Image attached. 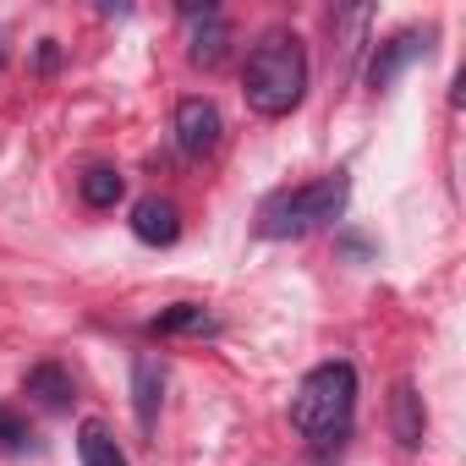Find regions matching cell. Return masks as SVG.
Wrapping results in <instances>:
<instances>
[{
	"label": "cell",
	"mask_w": 466,
	"mask_h": 466,
	"mask_svg": "<svg viewBox=\"0 0 466 466\" xmlns=\"http://www.w3.org/2000/svg\"><path fill=\"white\" fill-rule=\"evenodd\" d=\"M121 198H127V176L121 170H110V165L83 170V203L88 208H116Z\"/></svg>",
	"instance_id": "obj_12"
},
{
	"label": "cell",
	"mask_w": 466,
	"mask_h": 466,
	"mask_svg": "<svg viewBox=\"0 0 466 466\" xmlns=\"http://www.w3.org/2000/svg\"><path fill=\"white\" fill-rule=\"evenodd\" d=\"M428 39H433L428 28H400L395 39H384V45L373 50V61H368V83H373V88H390L417 56H428Z\"/></svg>",
	"instance_id": "obj_5"
},
{
	"label": "cell",
	"mask_w": 466,
	"mask_h": 466,
	"mask_svg": "<svg viewBox=\"0 0 466 466\" xmlns=\"http://www.w3.org/2000/svg\"><path fill=\"white\" fill-rule=\"evenodd\" d=\"M390 428H395L400 450H417V444H422V433H428V411H422V395H417L411 384H400V390L390 395Z\"/></svg>",
	"instance_id": "obj_9"
},
{
	"label": "cell",
	"mask_w": 466,
	"mask_h": 466,
	"mask_svg": "<svg viewBox=\"0 0 466 466\" xmlns=\"http://www.w3.org/2000/svg\"><path fill=\"white\" fill-rule=\"evenodd\" d=\"M0 444H6V450H23L28 444V422L12 406H0Z\"/></svg>",
	"instance_id": "obj_14"
},
{
	"label": "cell",
	"mask_w": 466,
	"mask_h": 466,
	"mask_svg": "<svg viewBox=\"0 0 466 466\" xmlns=\"http://www.w3.org/2000/svg\"><path fill=\"white\" fill-rule=\"evenodd\" d=\"M242 94L258 116H291L308 94V50L291 28H269L253 56H248V72H242Z\"/></svg>",
	"instance_id": "obj_1"
},
{
	"label": "cell",
	"mask_w": 466,
	"mask_h": 466,
	"mask_svg": "<svg viewBox=\"0 0 466 466\" xmlns=\"http://www.w3.org/2000/svg\"><path fill=\"white\" fill-rule=\"evenodd\" d=\"M346 198H351L346 170H329V176H319L308 187H291V192H275L258 208V237H269V242L313 237V230H324V225H335L346 214Z\"/></svg>",
	"instance_id": "obj_2"
},
{
	"label": "cell",
	"mask_w": 466,
	"mask_h": 466,
	"mask_svg": "<svg viewBox=\"0 0 466 466\" xmlns=\"http://www.w3.org/2000/svg\"><path fill=\"white\" fill-rule=\"evenodd\" d=\"M187 17H192V45H187V56H192V66H203V72H214V66H225V56H230V23L214 12V6H187Z\"/></svg>",
	"instance_id": "obj_6"
},
{
	"label": "cell",
	"mask_w": 466,
	"mask_h": 466,
	"mask_svg": "<svg viewBox=\"0 0 466 466\" xmlns=\"http://www.w3.org/2000/svg\"><path fill=\"white\" fill-rule=\"evenodd\" d=\"M159 400H165V373H159L154 357H137V362H132V406H137V428H143V433H154Z\"/></svg>",
	"instance_id": "obj_8"
},
{
	"label": "cell",
	"mask_w": 466,
	"mask_h": 466,
	"mask_svg": "<svg viewBox=\"0 0 466 466\" xmlns=\"http://www.w3.org/2000/svg\"><path fill=\"white\" fill-rule=\"evenodd\" d=\"M132 237L148 242V248H170V242L181 237V208H176L170 198H143V203L132 208Z\"/></svg>",
	"instance_id": "obj_7"
},
{
	"label": "cell",
	"mask_w": 466,
	"mask_h": 466,
	"mask_svg": "<svg viewBox=\"0 0 466 466\" xmlns=\"http://www.w3.org/2000/svg\"><path fill=\"white\" fill-rule=\"evenodd\" d=\"M214 329H219L214 313L198 308V302H176V308H165L154 319V335H214Z\"/></svg>",
	"instance_id": "obj_11"
},
{
	"label": "cell",
	"mask_w": 466,
	"mask_h": 466,
	"mask_svg": "<svg viewBox=\"0 0 466 466\" xmlns=\"http://www.w3.org/2000/svg\"><path fill=\"white\" fill-rule=\"evenodd\" d=\"M77 455H83V466H127V455H121V444L110 439L105 422H83V433H77Z\"/></svg>",
	"instance_id": "obj_13"
},
{
	"label": "cell",
	"mask_w": 466,
	"mask_h": 466,
	"mask_svg": "<svg viewBox=\"0 0 466 466\" xmlns=\"http://www.w3.org/2000/svg\"><path fill=\"white\" fill-rule=\"evenodd\" d=\"M357 411V368L351 362H324L302 379L297 400H291V422L308 439H335L351 428Z\"/></svg>",
	"instance_id": "obj_3"
},
{
	"label": "cell",
	"mask_w": 466,
	"mask_h": 466,
	"mask_svg": "<svg viewBox=\"0 0 466 466\" xmlns=\"http://www.w3.org/2000/svg\"><path fill=\"white\" fill-rule=\"evenodd\" d=\"M23 390H28V395H34L45 411H66V406H72V379H66V368H56V362H39V368H28Z\"/></svg>",
	"instance_id": "obj_10"
},
{
	"label": "cell",
	"mask_w": 466,
	"mask_h": 466,
	"mask_svg": "<svg viewBox=\"0 0 466 466\" xmlns=\"http://www.w3.org/2000/svg\"><path fill=\"white\" fill-rule=\"evenodd\" d=\"M219 132H225V121H219V105L214 99H181L176 105V143H181V154H192V159H203V154H214L219 148Z\"/></svg>",
	"instance_id": "obj_4"
}]
</instances>
